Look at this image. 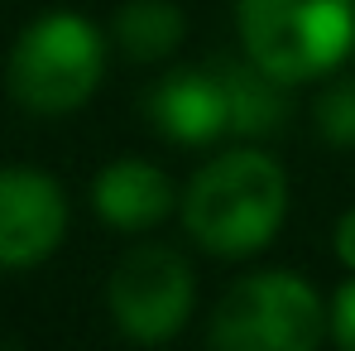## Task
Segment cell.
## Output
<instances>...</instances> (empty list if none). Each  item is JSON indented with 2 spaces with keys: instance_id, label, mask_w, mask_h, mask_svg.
Listing matches in <instances>:
<instances>
[{
  "instance_id": "cell-1",
  "label": "cell",
  "mask_w": 355,
  "mask_h": 351,
  "mask_svg": "<svg viewBox=\"0 0 355 351\" xmlns=\"http://www.w3.org/2000/svg\"><path fill=\"white\" fill-rule=\"evenodd\" d=\"M284 212H288V178L259 149H236L211 159L182 193L187 236L226 260L264 250L284 227Z\"/></svg>"
},
{
  "instance_id": "cell-2",
  "label": "cell",
  "mask_w": 355,
  "mask_h": 351,
  "mask_svg": "<svg viewBox=\"0 0 355 351\" xmlns=\"http://www.w3.org/2000/svg\"><path fill=\"white\" fill-rule=\"evenodd\" d=\"M106 72V44L92 19L72 10L39 15L10 49L5 82L10 97L34 116H67L101 87Z\"/></svg>"
},
{
  "instance_id": "cell-3",
  "label": "cell",
  "mask_w": 355,
  "mask_h": 351,
  "mask_svg": "<svg viewBox=\"0 0 355 351\" xmlns=\"http://www.w3.org/2000/svg\"><path fill=\"white\" fill-rule=\"evenodd\" d=\"M240 44L288 87L331 72L355 44V0H240Z\"/></svg>"
},
{
  "instance_id": "cell-4",
  "label": "cell",
  "mask_w": 355,
  "mask_h": 351,
  "mask_svg": "<svg viewBox=\"0 0 355 351\" xmlns=\"http://www.w3.org/2000/svg\"><path fill=\"white\" fill-rule=\"evenodd\" d=\"M327 327L317 289L293 270L250 275L211 313V351H317Z\"/></svg>"
},
{
  "instance_id": "cell-5",
  "label": "cell",
  "mask_w": 355,
  "mask_h": 351,
  "mask_svg": "<svg viewBox=\"0 0 355 351\" xmlns=\"http://www.w3.org/2000/svg\"><path fill=\"white\" fill-rule=\"evenodd\" d=\"M192 298H197L192 270L168 245H135L111 270V284H106L116 327L130 342H144V347L168 342L187 327Z\"/></svg>"
},
{
  "instance_id": "cell-6",
  "label": "cell",
  "mask_w": 355,
  "mask_h": 351,
  "mask_svg": "<svg viewBox=\"0 0 355 351\" xmlns=\"http://www.w3.org/2000/svg\"><path fill=\"white\" fill-rule=\"evenodd\" d=\"M67 231V197L39 169H0V270L49 260Z\"/></svg>"
},
{
  "instance_id": "cell-7",
  "label": "cell",
  "mask_w": 355,
  "mask_h": 351,
  "mask_svg": "<svg viewBox=\"0 0 355 351\" xmlns=\"http://www.w3.org/2000/svg\"><path fill=\"white\" fill-rule=\"evenodd\" d=\"M144 116L154 120V130L168 135L173 145H211V140L231 135L226 87H221L216 63L211 67H178V72H168L144 97Z\"/></svg>"
},
{
  "instance_id": "cell-8",
  "label": "cell",
  "mask_w": 355,
  "mask_h": 351,
  "mask_svg": "<svg viewBox=\"0 0 355 351\" xmlns=\"http://www.w3.org/2000/svg\"><path fill=\"white\" fill-rule=\"evenodd\" d=\"M92 207L116 231H149L173 212V183L149 159H116L92 183Z\"/></svg>"
},
{
  "instance_id": "cell-9",
  "label": "cell",
  "mask_w": 355,
  "mask_h": 351,
  "mask_svg": "<svg viewBox=\"0 0 355 351\" xmlns=\"http://www.w3.org/2000/svg\"><path fill=\"white\" fill-rule=\"evenodd\" d=\"M221 87H226V116L231 135L240 140H269L288 125V82L264 72L259 63L245 54V63H216Z\"/></svg>"
},
{
  "instance_id": "cell-10",
  "label": "cell",
  "mask_w": 355,
  "mask_h": 351,
  "mask_svg": "<svg viewBox=\"0 0 355 351\" xmlns=\"http://www.w3.org/2000/svg\"><path fill=\"white\" fill-rule=\"evenodd\" d=\"M187 34V19L173 0H125L116 10V44L135 63L168 58Z\"/></svg>"
},
{
  "instance_id": "cell-11",
  "label": "cell",
  "mask_w": 355,
  "mask_h": 351,
  "mask_svg": "<svg viewBox=\"0 0 355 351\" xmlns=\"http://www.w3.org/2000/svg\"><path fill=\"white\" fill-rule=\"evenodd\" d=\"M317 130L331 145H355V77L331 82L317 101Z\"/></svg>"
},
{
  "instance_id": "cell-12",
  "label": "cell",
  "mask_w": 355,
  "mask_h": 351,
  "mask_svg": "<svg viewBox=\"0 0 355 351\" xmlns=\"http://www.w3.org/2000/svg\"><path fill=\"white\" fill-rule=\"evenodd\" d=\"M327 327L336 337L341 351H355V279H346L336 298H331V313H327Z\"/></svg>"
},
{
  "instance_id": "cell-13",
  "label": "cell",
  "mask_w": 355,
  "mask_h": 351,
  "mask_svg": "<svg viewBox=\"0 0 355 351\" xmlns=\"http://www.w3.org/2000/svg\"><path fill=\"white\" fill-rule=\"evenodd\" d=\"M336 260H341L346 270H355V207L336 222Z\"/></svg>"
}]
</instances>
